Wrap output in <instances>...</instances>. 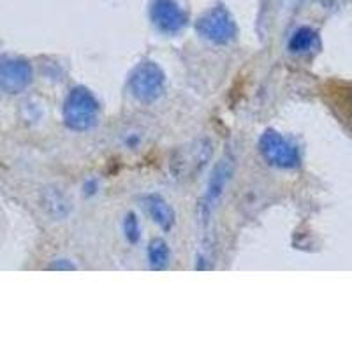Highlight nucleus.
<instances>
[{
	"label": "nucleus",
	"mask_w": 352,
	"mask_h": 352,
	"mask_svg": "<svg viewBox=\"0 0 352 352\" xmlns=\"http://www.w3.org/2000/svg\"><path fill=\"white\" fill-rule=\"evenodd\" d=\"M124 231L125 236L131 243H136L140 240V224H138V219L134 213H127L124 220Z\"/></svg>",
	"instance_id": "obj_11"
},
{
	"label": "nucleus",
	"mask_w": 352,
	"mask_h": 352,
	"mask_svg": "<svg viewBox=\"0 0 352 352\" xmlns=\"http://www.w3.org/2000/svg\"><path fill=\"white\" fill-rule=\"evenodd\" d=\"M320 48L319 36L314 32L312 28H300L292 34L291 41H289V50L292 53H312Z\"/></svg>",
	"instance_id": "obj_9"
},
{
	"label": "nucleus",
	"mask_w": 352,
	"mask_h": 352,
	"mask_svg": "<svg viewBox=\"0 0 352 352\" xmlns=\"http://www.w3.org/2000/svg\"><path fill=\"white\" fill-rule=\"evenodd\" d=\"M261 153L272 166L292 169L300 166V152L296 144L275 131H266L259 141Z\"/></svg>",
	"instance_id": "obj_3"
},
{
	"label": "nucleus",
	"mask_w": 352,
	"mask_h": 352,
	"mask_svg": "<svg viewBox=\"0 0 352 352\" xmlns=\"http://www.w3.org/2000/svg\"><path fill=\"white\" fill-rule=\"evenodd\" d=\"M152 20L157 28L166 34L180 32L187 23V16L180 6L173 0H155L152 8Z\"/></svg>",
	"instance_id": "obj_6"
},
{
	"label": "nucleus",
	"mask_w": 352,
	"mask_h": 352,
	"mask_svg": "<svg viewBox=\"0 0 352 352\" xmlns=\"http://www.w3.org/2000/svg\"><path fill=\"white\" fill-rule=\"evenodd\" d=\"M32 81V67L23 58H4L0 67V87L8 94H18Z\"/></svg>",
	"instance_id": "obj_5"
},
{
	"label": "nucleus",
	"mask_w": 352,
	"mask_h": 352,
	"mask_svg": "<svg viewBox=\"0 0 352 352\" xmlns=\"http://www.w3.org/2000/svg\"><path fill=\"white\" fill-rule=\"evenodd\" d=\"M231 173H232V164L229 160H222V164L217 166L215 173H213L212 180H210L208 185V190H206V197H204V210L206 213L212 212V208L215 206L217 201L220 199L222 192H224L226 184L229 182L231 178Z\"/></svg>",
	"instance_id": "obj_7"
},
{
	"label": "nucleus",
	"mask_w": 352,
	"mask_h": 352,
	"mask_svg": "<svg viewBox=\"0 0 352 352\" xmlns=\"http://www.w3.org/2000/svg\"><path fill=\"white\" fill-rule=\"evenodd\" d=\"M99 116V102L85 87H76L65 99L64 120L72 131H88Z\"/></svg>",
	"instance_id": "obj_1"
},
{
	"label": "nucleus",
	"mask_w": 352,
	"mask_h": 352,
	"mask_svg": "<svg viewBox=\"0 0 352 352\" xmlns=\"http://www.w3.org/2000/svg\"><path fill=\"white\" fill-rule=\"evenodd\" d=\"M150 266L155 270L164 268L169 261V247L164 240H153L148 247Z\"/></svg>",
	"instance_id": "obj_10"
},
{
	"label": "nucleus",
	"mask_w": 352,
	"mask_h": 352,
	"mask_svg": "<svg viewBox=\"0 0 352 352\" xmlns=\"http://www.w3.org/2000/svg\"><path fill=\"white\" fill-rule=\"evenodd\" d=\"M197 32L210 43L228 44L236 37V23L226 9L217 8L197 21Z\"/></svg>",
	"instance_id": "obj_4"
},
{
	"label": "nucleus",
	"mask_w": 352,
	"mask_h": 352,
	"mask_svg": "<svg viewBox=\"0 0 352 352\" xmlns=\"http://www.w3.org/2000/svg\"><path fill=\"white\" fill-rule=\"evenodd\" d=\"M143 203L153 222H157L166 231H169L173 228V224H175V212H173L171 206L162 197L148 196L144 197Z\"/></svg>",
	"instance_id": "obj_8"
},
{
	"label": "nucleus",
	"mask_w": 352,
	"mask_h": 352,
	"mask_svg": "<svg viewBox=\"0 0 352 352\" xmlns=\"http://www.w3.org/2000/svg\"><path fill=\"white\" fill-rule=\"evenodd\" d=\"M164 72L153 62H143L132 71L129 90L141 102H153L164 92Z\"/></svg>",
	"instance_id": "obj_2"
}]
</instances>
